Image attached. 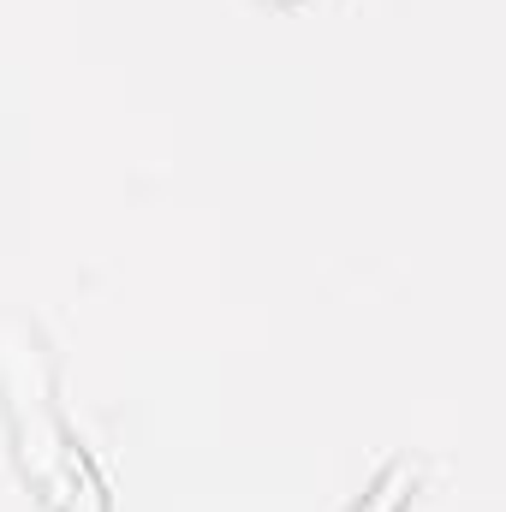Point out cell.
Returning a JSON list of instances; mask_svg holds the SVG:
<instances>
[{
  "label": "cell",
  "instance_id": "1",
  "mask_svg": "<svg viewBox=\"0 0 506 512\" xmlns=\"http://www.w3.org/2000/svg\"><path fill=\"white\" fill-rule=\"evenodd\" d=\"M0 399H6L18 465L36 483L42 507L48 512H108L90 459L72 447V429H66V417L54 405L42 340L24 322H0Z\"/></svg>",
  "mask_w": 506,
  "mask_h": 512
},
{
  "label": "cell",
  "instance_id": "2",
  "mask_svg": "<svg viewBox=\"0 0 506 512\" xmlns=\"http://www.w3.org/2000/svg\"><path fill=\"white\" fill-rule=\"evenodd\" d=\"M405 483H411V465H393V471L376 483V495H370L358 512H399V501H405Z\"/></svg>",
  "mask_w": 506,
  "mask_h": 512
}]
</instances>
